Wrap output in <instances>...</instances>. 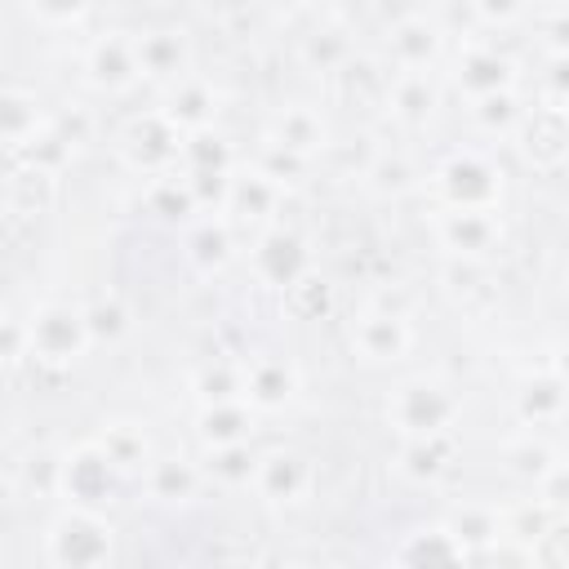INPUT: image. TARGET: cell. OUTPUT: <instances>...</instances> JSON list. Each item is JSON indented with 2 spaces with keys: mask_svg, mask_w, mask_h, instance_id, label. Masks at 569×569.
I'll return each mask as SVG.
<instances>
[{
  "mask_svg": "<svg viewBox=\"0 0 569 569\" xmlns=\"http://www.w3.org/2000/svg\"><path fill=\"white\" fill-rule=\"evenodd\" d=\"M458 409H462V400L445 382H436V378H409V382H400L391 391L387 422L405 440H431V436H449Z\"/></svg>",
  "mask_w": 569,
  "mask_h": 569,
  "instance_id": "obj_1",
  "label": "cell"
},
{
  "mask_svg": "<svg viewBox=\"0 0 569 569\" xmlns=\"http://www.w3.org/2000/svg\"><path fill=\"white\" fill-rule=\"evenodd\" d=\"M44 551L58 569H107L111 565V525L89 511V507H67L49 533H44Z\"/></svg>",
  "mask_w": 569,
  "mask_h": 569,
  "instance_id": "obj_2",
  "label": "cell"
},
{
  "mask_svg": "<svg viewBox=\"0 0 569 569\" xmlns=\"http://www.w3.org/2000/svg\"><path fill=\"white\" fill-rule=\"evenodd\" d=\"M27 329H31L27 356L40 360V365H71L93 342L89 338V325H84V311L67 307V302H49V307L31 311Z\"/></svg>",
  "mask_w": 569,
  "mask_h": 569,
  "instance_id": "obj_3",
  "label": "cell"
},
{
  "mask_svg": "<svg viewBox=\"0 0 569 569\" xmlns=\"http://www.w3.org/2000/svg\"><path fill=\"white\" fill-rule=\"evenodd\" d=\"M182 147H187V138H182V129H178L164 111L138 116V120H129V129L120 133V156H124V164H129V169H142V173H151V178H164V169L182 156Z\"/></svg>",
  "mask_w": 569,
  "mask_h": 569,
  "instance_id": "obj_4",
  "label": "cell"
},
{
  "mask_svg": "<svg viewBox=\"0 0 569 569\" xmlns=\"http://www.w3.org/2000/svg\"><path fill=\"white\" fill-rule=\"evenodd\" d=\"M436 187L445 196V209H493L502 196V173L476 151H453L436 169Z\"/></svg>",
  "mask_w": 569,
  "mask_h": 569,
  "instance_id": "obj_5",
  "label": "cell"
},
{
  "mask_svg": "<svg viewBox=\"0 0 569 569\" xmlns=\"http://www.w3.org/2000/svg\"><path fill=\"white\" fill-rule=\"evenodd\" d=\"M84 76H89V84L102 89V93L129 89V84L142 76L133 36H129V31H102V36L84 49Z\"/></svg>",
  "mask_w": 569,
  "mask_h": 569,
  "instance_id": "obj_6",
  "label": "cell"
},
{
  "mask_svg": "<svg viewBox=\"0 0 569 569\" xmlns=\"http://www.w3.org/2000/svg\"><path fill=\"white\" fill-rule=\"evenodd\" d=\"M116 471H120V467L107 458L102 445H84V449L67 453V462H62V471H58V489H62L76 507H89V511H93V502L111 493Z\"/></svg>",
  "mask_w": 569,
  "mask_h": 569,
  "instance_id": "obj_7",
  "label": "cell"
},
{
  "mask_svg": "<svg viewBox=\"0 0 569 569\" xmlns=\"http://www.w3.org/2000/svg\"><path fill=\"white\" fill-rule=\"evenodd\" d=\"M440 44H445V27L431 22L427 13H400L396 27L387 31V53L400 71H427L436 58H440Z\"/></svg>",
  "mask_w": 569,
  "mask_h": 569,
  "instance_id": "obj_8",
  "label": "cell"
},
{
  "mask_svg": "<svg viewBox=\"0 0 569 569\" xmlns=\"http://www.w3.org/2000/svg\"><path fill=\"white\" fill-rule=\"evenodd\" d=\"M351 347L369 360V365H391L405 360L413 347V329L409 320H400L396 311H365L351 325Z\"/></svg>",
  "mask_w": 569,
  "mask_h": 569,
  "instance_id": "obj_9",
  "label": "cell"
},
{
  "mask_svg": "<svg viewBox=\"0 0 569 569\" xmlns=\"http://www.w3.org/2000/svg\"><path fill=\"white\" fill-rule=\"evenodd\" d=\"M502 240V222L493 209H445L440 213V244L453 258H485Z\"/></svg>",
  "mask_w": 569,
  "mask_h": 569,
  "instance_id": "obj_10",
  "label": "cell"
},
{
  "mask_svg": "<svg viewBox=\"0 0 569 569\" xmlns=\"http://www.w3.org/2000/svg\"><path fill=\"white\" fill-rule=\"evenodd\" d=\"M133 49H138L142 76H151V80H173L178 84L182 76H191L187 71L191 44H187V31H178V27H147V31L133 36Z\"/></svg>",
  "mask_w": 569,
  "mask_h": 569,
  "instance_id": "obj_11",
  "label": "cell"
},
{
  "mask_svg": "<svg viewBox=\"0 0 569 569\" xmlns=\"http://www.w3.org/2000/svg\"><path fill=\"white\" fill-rule=\"evenodd\" d=\"M453 80L462 84V93L471 102H480V98H493V93H511L516 71H511V58H502L493 44H467L458 53Z\"/></svg>",
  "mask_w": 569,
  "mask_h": 569,
  "instance_id": "obj_12",
  "label": "cell"
},
{
  "mask_svg": "<svg viewBox=\"0 0 569 569\" xmlns=\"http://www.w3.org/2000/svg\"><path fill=\"white\" fill-rule=\"evenodd\" d=\"M253 271H258L267 284L293 289V284L302 280V271H307V249H302V240H298L293 231H284V227L262 231L258 244H253Z\"/></svg>",
  "mask_w": 569,
  "mask_h": 569,
  "instance_id": "obj_13",
  "label": "cell"
},
{
  "mask_svg": "<svg viewBox=\"0 0 569 569\" xmlns=\"http://www.w3.org/2000/svg\"><path fill=\"white\" fill-rule=\"evenodd\" d=\"M253 485L267 502H298L311 489V467L298 449H271V453L258 458Z\"/></svg>",
  "mask_w": 569,
  "mask_h": 569,
  "instance_id": "obj_14",
  "label": "cell"
},
{
  "mask_svg": "<svg viewBox=\"0 0 569 569\" xmlns=\"http://www.w3.org/2000/svg\"><path fill=\"white\" fill-rule=\"evenodd\" d=\"M520 147L538 164H556L569 156V107H533L520 120Z\"/></svg>",
  "mask_w": 569,
  "mask_h": 569,
  "instance_id": "obj_15",
  "label": "cell"
},
{
  "mask_svg": "<svg viewBox=\"0 0 569 569\" xmlns=\"http://www.w3.org/2000/svg\"><path fill=\"white\" fill-rule=\"evenodd\" d=\"M267 142H276V147H284V151H293V156L307 160V156H316V151L329 147V124H325V116H320L316 107L293 102V107L276 111Z\"/></svg>",
  "mask_w": 569,
  "mask_h": 569,
  "instance_id": "obj_16",
  "label": "cell"
},
{
  "mask_svg": "<svg viewBox=\"0 0 569 569\" xmlns=\"http://www.w3.org/2000/svg\"><path fill=\"white\" fill-rule=\"evenodd\" d=\"M0 124H4V147H9L13 156L27 151V147L49 129V120L40 116L36 93H27V89H18V84H9V89L0 93Z\"/></svg>",
  "mask_w": 569,
  "mask_h": 569,
  "instance_id": "obj_17",
  "label": "cell"
},
{
  "mask_svg": "<svg viewBox=\"0 0 569 569\" xmlns=\"http://www.w3.org/2000/svg\"><path fill=\"white\" fill-rule=\"evenodd\" d=\"M298 53H302V62H307L311 71H325V76H338V71L356 58L351 36H347V27H338V22H316V27L302 36Z\"/></svg>",
  "mask_w": 569,
  "mask_h": 569,
  "instance_id": "obj_18",
  "label": "cell"
},
{
  "mask_svg": "<svg viewBox=\"0 0 569 569\" xmlns=\"http://www.w3.org/2000/svg\"><path fill=\"white\" fill-rule=\"evenodd\" d=\"M164 116H169L182 133H200V129H209V120H213V89H209V80H200V76H182V80L169 89Z\"/></svg>",
  "mask_w": 569,
  "mask_h": 569,
  "instance_id": "obj_19",
  "label": "cell"
},
{
  "mask_svg": "<svg viewBox=\"0 0 569 569\" xmlns=\"http://www.w3.org/2000/svg\"><path fill=\"white\" fill-rule=\"evenodd\" d=\"M276 200H280V182H271L258 164L244 169V173H236L231 187H227V209H231L240 222H249V218H253V222L271 218Z\"/></svg>",
  "mask_w": 569,
  "mask_h": 569,
  "instance_id": "obj_20",
  "label": "cell"
},
{
  "mask_svg": "<svg viewBox=\"0 0 569 569\" xmlns=\"http://www.w3.org/2000/svg\"><path fill=\"white\" fill-rule=\"evenodd\" d=\"M387 111L405 124H422L436 111V84L427 71H396L391 76V93H387Z\"/></svg>",
  "mask_w": 569,
  "mask_h": 569,
  "instance_id": "obj_21",
  "label": "cell"
},
{
  "mask_svg": "<svg viewBox=\"0 0 569 569\" xmlns=\"http://www.w3.org/2000/svg\"><path fill=\"white\" fill-rule=\"evenodd\" d=\"M565 405H569V382H565L560 373H542V378H529V382L520 387V396H516V409H520V418H525V422H533V427H547V422H556V418L565 413Z\"/></svg>",
  "mask_w": 569,
  "mask_h": 569,
  "instance_id": "obj_22",
  "label": "cell"
},
{
  "mask_svg": "<svg viewBox=\"0 0 569 569\" xmlns=\"http://www.w3.org/2000/svg\"><path fill=\"white\" fill-rule=\"evenodd\" d=\"M293 387H298V378L284 360H253L244 369V400L258 409H280L293 396Z\"/></svg>",
  "mask_w": 569,
  "mask_h": 569,
  "instance_id": "obj_23",
  "label": "cell"
},
{
  "mask_svg": "<svg viewBox=\"0 0 569 569\" xmlns=\"http://www.w3.org/2000/svg\"><path fill=\"white\" fill-rule=\"evenodd\" d=\"M253 413L244 409V400H227V405H204L196 418V431L209 449H227V445H244Z\"/></svg>",
  "mask_w": 569,
  "mask_h": 569,
  "instance_id": "obj_24",
  "label": "cell"
},
{
  "mask_svg": "<svg viewBox=\"0 0 569 569\" xmlns=\"http://www.w3.org/2000/svg\"><path fill=\"white\" fill-rule=\"evenodd\" d=\"M147 489L160 502H182V498H191L200 489V467L187 462V458H156L147 467Z\"/></svg>",
  "mask_w": 569,
  "mask_h": 569,
  "instance_id": "obj_25",
  "label": "cell"
},
{
  "mask_svg": "<svg viewBox=\"0 0 569 569\" xmlns=\"http://www.w3.org/2000/svg\"><path fill=\"white\" fill-rule=\"evenodd\" d=\"M445 533H449L462 551H471V547H489V542L502 533V520H498L489 507H462V511L449 516Z\"/></svg>",
  "mask_w": 569,
  "mask_h": 569,
  "instance_id": "obj_26",
  "label": "cell"
},
{
  "mask_svg": "<svg viewBox=\"0 0 569 569\" xmlns=\"http://www.w3.org/2000/svg\"><path fill=\"white\" fill-rule=\"evenodd\" d=\"M507 467H511L520 480L542 485L560 462H556V453H551V445H547V440H538V436H520V440H511V445H507Z\"/></svg>",
  "mask_w": 569,
  "mask_h": 569,
  "instance_id": "obj_27",
  "label": "cell"
},
{
  "mask_svg": "<svg viewBox=\"0 0 569 569\" xmlns=\"http://www.w3.org/2000/svg\"><path fill=\"white\" fill-rule=\"evenodd\" d=\"M449 467V436H431V440H405L400 449V471L409 480H436Z\"/></svg>",
  "mask_w": 569,
  "mask_h": 569,
  "instance_id": "obj_28",
  "label": "cell"
},
{
  "mask_svg": "<svg viewBox=\"0 0 569 569\" xmlns=\"http://www.w3.org/2000/svg\"><path fill=\"white\" fill-rule=\"evenodd\" d=\"M196 391L204 405H227V400H244V369L227 365V360H209L196 373Z\"/></svg>",
  "mask_w": 569,
  "mask_h": 569,
  "instance_id": "obj_29",
  "label": "cell"
},
{
  "mask_svg": "<svg viewBox=\"0 0 569 569\" xmlns=\"http://www.w3.org/2000/svg\"><path fill=\"white\" fill-rule=\"evenodd\" d=\"M98 445L107 449V458H111L120 471L151 467V458H147V436H142V427H133V422H111Z\"/></svg>",
  "mask_w": 569,
  "mask_h": 569,
  "instance_id": "obj_30",
  "label": "cell"
},
{
  "mask_svg": "<svg viewBox=\"0 0 569 569\" xmlns=\"http://www.w3.org/2000/svg\"><path fill=\"white\" fill-rule=\"evenodd\" d=\"M182 156L191 160V178H204V173H218V178H227L231 151H227V142H222L218 133H209V129H200V133H187V147H182Z\"/></svg>",
  "mask_w": 569,
  "mask_h": 569,
  "instance_id": "obj_31",
  "label": "cell"
},
{
  "mask_svg": "<svg viewBox=\"0 0 569 569\" xmlns=\"http://www.w3.org/2000/svg\"><path fill=\"white\" fill-rule=\"evenodd\" d=\"M187 253H191V262H196L200 271H218V267L231 258V231H227L222 222H200Z\"/></svg>",
  "mask_w": 569,
  "mask_h": 569,
  "instance_id": "obj_32",
  "label": "cell"
},
{
  "mask_svg": "<svg viewBox=\"0 0 569 569\" xmlns=\"http://www.w3.org/2000/svg\"><path fill=\"white\" fill-rule=\"evenodd\" d=\"M84 325L93 342H120L129 333V311L120 298H98L93 307H84Z\"/></svg>",
  "mask_w": 569,
  "mask_h": 569,
  "instance_id": "obj_33",
  "label": "cell"
},
{
  "mask_svg": "<svg viewBox=\"0 0 569 569\" xmlns=\"http://www.w3.org/2000/svg\"><path fill=\"white\" fill-rule=\"evenodd\" d=\"M253 471H258V458L249 453V445H227V449H213L209 458V476L222 485H249Z\"/></svg>",
  "mask_w": 569,
  "mask_h": 569,
  "instance_id": "obj_34",
  "label": "cell"
},
{
  "mask_svg": "<svg viewBox=\"0 0 569 569\" xmlns=\"http://www.w3.org/2000/svg\"><path fill=\"white\" fill-rule=\"evenodd\" d=\"M471 116H476V124H480V129L498 133V129H520L525 107H516V93H493V98L471 102Z\"/></svg>",
  "mask_w": 569,
  "mask_h": 569,
  "instance_id": "obj_35",
  "label": "cell"
},
{
  "mask_svg": "<svg viewBox=\"0 0 569 569\" xmlns=\"http://www.w3.org/2000/svg\"><path fill=\"white\" fill-rule=\"evenodd\" d=\"M529 551L538 556V569H569V520H551Z\"/></svg>",
  "mask_w": 569,
  "mask_h": 569,
  "instance_id": "obj_36",
  "label": "cell"
},
{
  "mask_svg": "<svg viewBox=\"0 0 569 569\" xmlns=\"http://www.w3.org/2000/svg\"><path fill=\"white\" fill-rule=\"evenodd\" d=\"M365 178H373V187H378V191H391V196H400V191L413 187V173H409L405 156H378V160L365 169Z\"/></svg>",
  "mask_w": 569,
  "mask_h": 569,
  "instance_id": "obj_37",
  "label": "cell"
},
{
  "mask_svg": "<svg viewBox=\"0 0 569 569\" xmlns=\"http://www.w3.org/2000/svg\"><path fill=\"white\" fill-rule=\"evenodd\" d=\"M538 489H542V498H538V502H547L551 511H556V507H569V462H560V467H556Z\"/></svg>",
  "mask_w": 569,
  "mask_h": 569,
  "instance_id": "obj_38",
  "label": "cell"
},
{
  "mask_svg": "<svg viewBox=\"0 0 569 569\" xmlns=\"http://www.w3.org/2000/svg\"><path fill=\"white\" fill-rule=\"evenodd\" d=\"M547 84H551L556 98H569V58H551V67H547Z\"/></svg>",
  "mask_w": 569,
  "mask_h": 569,
  "instance_id": "obj_39",
  "label": "cell"
},
{
  "mask_svg": "<svg viewBox=\"0 0 569 569\" xmlns=\"http://www.w3.org/2000/svg\"><path fill=\"white\" fill-rule=\"evenodd\" d=\"M560 378L569 382V342H565V351H560Z\"/></svg>",
  "mask_w": 569,
  "mask_h": 569,
  "instance_id": "obj_40",
  "label": "cell"
}]
</instances>
